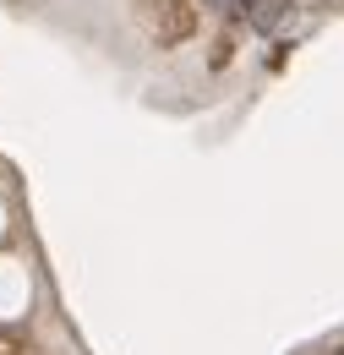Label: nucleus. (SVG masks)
<instances>
[{
	"label": "nucleus",
	"instance_id": "f257e3e1",
	"mask_svg": "<svg viewBox=\"0 0 344 355\" xmlns=\"http://www.w3.org/2000/svg\"><path fill=\"white\" fill-rule=\"evenodd\" d=\"M328 355H344V350H328Z\"/></svg>",
	"mask_w": 344,
	"mask_h": 355
}]
</instances>
